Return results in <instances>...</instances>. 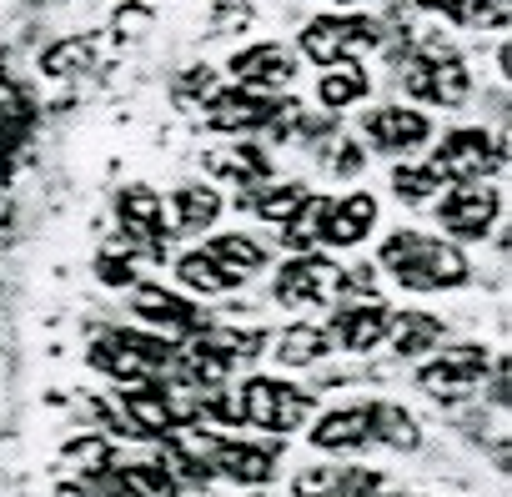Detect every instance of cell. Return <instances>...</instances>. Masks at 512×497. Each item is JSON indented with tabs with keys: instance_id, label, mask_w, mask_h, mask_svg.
Instances as JSON below:
<instances>
[{
	"instance_id": "6da1fadb",
	"label": "cell",
	"mask_w": 512,
	"mask_h": 497,
	"mask_svg": "<svg viewBox=\"0 0 512 497\" xmlns=\"http://www.w3.org/2000/svg\"><path fill=\"white\" fill-rule=\"evenodd\" d=\"M377 262L402 292H457L472 277L457 246L442 236H427V231H392L382 241Z\"/></svg>"
},
{
	"instance_id": "7a4b0ae2",
	"label": "cell",
	"mask_w": 512,
	"mask_h": 497,
	"mask_svg": "<svg viewBox=\"0 0 512 497\" xmlns=\"http://www.w3.org/2000/svg\"><path fill=\"white\" fill-rule=\"evenodd\" d=\"M236 417L272 437H292L312 417V392L287 377H246L236 392Z\"/></svg>"
},
{
	"instance_id": "3957f363",
	"label": "cell",
	"mask_w": 512,
	"mask_h": 497,
	"mask_svg": "<svg viewBox=\"0 0 512 497\" xmlns=\"http://www.w3.org/2000/svg\"><path fill=\"white\" fill-rule=\"evenodd\" d=\"M171 357H176V337H151V332H111L106 327L91 342V367L126 387L151 382L161 367H171Z\"/></svg>"
},
{
	"instance_id": "277c9868",
	"label": "cell",
	"mask_w": 512,
	"mask_h": 497,
	"mask_svg": "<svg viewBox=\"0 0 512 497\" xmlns=\"http://www.w3.org/2000/svg\"><path fill=\"white\" fill-rule=\"evenodd\" d=\"M191 432H196L191 452L206 467V477H231V482H246V487L272 482V472H277V447L272 442L221 437V432H201V427H191Z\"/></svg>"
},
{
	"instance_id": "5b68a950",
	"label": "cell",
	"mask_w": 512,
	"mask_h": 497,
	"mask_svg": "<svg viewBox=\"0 0 512 497\" xmlns=\"http://www.w3.org/2000/svg\"><path fill=\"white\" fill-rule=\"evenodd\" d=\"M432 166L447 181H487L507 166V141L502 131H487V126H457L437 141Z\"/></svg>"
},
{
	"instance_id": "8992f818",
	"label": "cell",
	"mask_w": 512,
	"mask_h": 497,
	"mask_svg": "<svg viewBox=\"0 0 512 497\" xmlns=\"http://www.w3.org/2000/svg\"><path fill=\"white\" fill-rule=\"evenodd\" d=\"M402 86L407 96H417L422 106H462L467 101V66L452 46H422L407 56L402 66Z\"/></svg>"
},
{
	"instance_id": "52a82bcc",
	"label": "cell",
	"mask_w": 512,
	"mask_h": 497,
	"mask_svg": "<svg viewBox=\"0 0 512 497\" xmlns=\"http://www.w3.org/2000/svg\"><path fill=\"white\" fill-rule=\"evenodd\" d=\"M487 372H492V357L482 342H452L427 357V367L417 372V387L437 402H462L487 382Z\"/></svg>"
},
{
	"instance_id": "ba28073f",
	"label": "cell",
	"mask_w": 512,
	"mask_h": 497,
	"mask_svg": "<svg viewBox=\"0 0 512 497\" xmlns=\"http://www.w3.org/2000/svg\"><path fill=\"white\" fill-rule=\"evenodd\" d=\"M372 46H377V26L367 16H317L302 31V41H297V51L307 61H317V66L362 61V51H372Z\"/></svg>"
},
{
	"instance_id": "9c48e42d",
	"label": "cell",
	"mask_w": 512,
	"mask_h": 497,
	"mask_svg": "<svg viewBox=\"0 0 512 497\" xmlns=\"http://www.w3.org/2000/svg\"><path fill=\"white\" fill-rule=\"evenodd\" d=\"M277 302L282 307H327L342 297V272L322 257V252H297L277 267Z\"/></svg>"
},
{
	"instance_id": "30bf717a",
	"label": "cell",
	"mask_w": 512,
	"mask_h": 497,
	"mask_svg": "<svg viewBox=\"0 0 512 497\" xmlns=\"http://www.w3.org/2000/svg\"><path fill=\"white\" fill-rule=\"evenodd\" d=\"M282 111H287L282 96L256 91V86H221V91L206 96V121H211L216 131H231V136H241V131H267V126L282 121Z\"/></svg>"
},
{
	"instance_id": "8fae6325",
	"label": "cell",
	"mask_w": 512,
	"mask_h": 497,
	"mask_svg": "<svg viewBox=\"0 0 512 497\" xmlns=\"http://www.w3.org/2000/svg\"><path fill=\"white\" fill-rule=\"evenodd\" d=\"M497 211H502V196H497L487 181H452V191L437 196V221H442V231L457 236V241L487 236L492 221H497Z\"/></svg>"
},
{
	"instance_id": "7c38bea8",
	"label": "cell",
	"mask_w": 512,
	"mask_h": 497,
	"mask_svg": "<svg viewBox=\"0 0 512 497\" xmlns=\"http://www.w3.org/2000/svg\"><path fill=\"white\" fill-rule=\"evenodd\" d=\"M116 221L126 231V241H136L146 257H166V241H171V216L166 201L151 186H126L116 196Z\"/></svg>"
},
{
	"instance_id": "4fadbf2b",
	"label": "cell",
	"mask_w": 512,
	"mask_h": 497,
	"mask_svg": "<svg viewBox=\"0 0 512 497\" xmlns=\"http://www.w3.org/2000/svg\"><path fill=\"white\" fill-rule=\"evenodd\" d=\"M362 141L372 151H387V156L422 151L432 141V121L422 111H407V106H377L362 116Z\"/></svg>"
},
{
	"instance_id": "5bb4252c",
	"label": "cell",
	"mask_w": 512,
	"mask_h": 497,
	"mask_svg": "<svg viewBox=\"0 0 512 497\" xmlns=\"http://www.w3.org/2000/svg\"><path fill=\"white\" fill-rule=\"evenodd\" d=\"M367 442H377V402L332 407L312 422V447H322V452H357Z\"/></svg>"
},
{
	"instance_id": "9a60e30c",
	"label": "cell",
	"mask_w": 512,
	"mask_h": 497,
	"mask_svg": "<svg viewBox=\"0 0 512 497\" xmlns=\"http://www.w3.org/2000/svg\"><path fill=\"white\" fill-rule=\"evenodd\" d=\"M181 482L166 472V462H111L96 472V497H176Z\"/></svg>"
},
{
	"instance_id": "2e32d148",
	"label": "cell",
	"mask_w": 512,
	"mask_h": 497,
	"mask_svg": "<svg viewBox=\"0 0 512 497\" xmlns=\"http://www.w3.org/2000/svg\"><path fill=\"white\" fill-rule=\"evenodd\" d=\"M387 322H392V312H387V302H352V307H342L337 317H332V327H327V337H332V347H347V352H372V347H382L387 342Z\"/></svg>"
},
{
	"instance_id": "e0dca14e",
	"label": "cell",
	"mask_w": 512,
	"mask_h": 497,
	"mask_svg": "<svg viewBox=\"0 0 512 497\" xmlns=\"http://www.w3.org/2000/svg\"><path fill=\"white\" fill-rule=\"evenodd\" d=\"M231 76L236 86H256V91H277L297 76V56L277 41H262V46H246V51H231Z\"/></svg>"
},
{
	"instance_id": "ac0fdd59",
	"label": "cell",
	"mask_w": 512,
	"mask_h": 497,
	"mask_svg": "<svg viewBox=\"0 0 512 497\" xmlns=\"http://www.w3.org/2000/svg\"><path fill=\"white\" fill-rule=\"evenodd\" d=\"M382 487L377 467H307L292 482V497H372Z\"/></svg>"
},
{
	"instance_id": "d6986e66",
	"label": "cell",
	"mask_w": 512,
	"mask_h": 497,
	"mask_svg": "<svg viewBox=\"0 0 512 497\" xmlns=\"http://www.w3.org/2000/svg\"><path fill=\"white\" fill-rule=\"evenodd\" d=\"M377 226V201L367 191H352L342 201H327L322 216V246H357L367 241V231Z\"/></svg>"
},
{
	"instance_id": "ffe728a7",
	"label": "cell",
	"mask_w": 512,
	"mask_h": 497,
	"mask_svg": "<svg viewBox=\"0 0 512 497\" xmlns=\"http://www.w3.org/2000/svg\"><path fill=\"white\" fill-rule=\"evenodd\" d=\"M131 307H136V317L156 322V327H161V332H171V337H196V332H201V307H196V302H186V297H176V292L136 287Z\"/></svg>"
},
{
	"instance_id": "44dd1931",
	"label": "cell",
	"mask_w": 512,
	"mask_h": 497,
	"mask_svg": "<svg viewBox=\"0 0 512 497\" xmlns=\"http://www.w3.org/2000/svg\"><path fill=\"white\" fill-rule=\"evenodd\" d=\"M442 337H447V327L432 317V312H397L392 322H387V342L397 347V357H427V352H437L442 347Z\"/></svg>"
},
{
	"instance_id": "7402d4cb",
	"label": "cell",
	"mask_w": 512,
	"mask_h": 497,
	"mask_svg": "<svg viewBox=\"0 0 512 497\" xmlns=\"http://www.w3.org/2000/svg\"><path fill=\"white\" fill-rule=\"evenodd\" d=\"M367 91H372V76H367L362 61H332V66H322L317 101H322L327 111H347V106H357Z\"/></svg>"
},
{
	"instance_id": "603a6c76",
	"label": "cell",
	"mask_w": 512,
	"mask_h": 497,
	"mask_svg": "<svg viewBox=\"0 0 512 497\" xmlns=\"http://www.w3.org/2000/svg\"><path fill=\"white\" fill-rule=\"evenodd\" d=\"M201 252H206V257H211V262H216V267H221V272H226L236 287H241L251 272H262V267H267V252H262V246H256L251 236H236V231L211 236V241L201 246Z\"/></svg>"
},
{
	"instance_id": "cb8c5ba5",
	"label": "cell",
	"mask_w": 512,
	"mask_h": 497,
	"mask_svg": "<svg viewBox=\"0 0 512 497\" xmlns=\"http://www.w3.org/2000/svg\"><path fill=\"white\" fill-rule=\"evenodd\" d=\"M166 216H171V236H176V231H181V236L206 231V226L221 216V196H216L211 186H196V181H191V186H181V191L171 196V211H166Z\"/></svg>"
},
{
	"instance_id": "d4e9b609",
	"label": "cell",
	"mask_w": 512,
	"mask_h": 497,
	"mask_svg": "<svg viewBox=\"0 0 512 497\" xmlns=\"http://www.w3.org/2000/svg\"><path fill=\"white\" fill-rule=\"evenodd\" d=\"M211 171L221 181H236L241 191H256V186H267L272 181V161L256 151V146H226L211 156Z\"/></svg>"
},
{
	"instance_id": "484cf974",
	"label": "cell",
	"mask_w": 512,
	"mask_h": 497,
	"mask_svg": "<svg viewBox=\"0 0 512 497\" xmlns=\"http://www.w3.org/2000/svg\"><path fill=\"white\" fill-rule=\"evenodd\" d=\"M312 191L302 186V181H267V186H256V191H241V206H251L262 221H287L302 201H307Z\"/></svg>"
},
{
	"instance_id": "4316f807",
	"label": "cell",
	"mask_w": 512,
	"mask_h": 497,
	"mask_svg": "<svg viewBox=\"0 0 512 497\" xmlns=\"http://www.w3.org/2000/svg\"><path fill=\"white\" fill-rule=\"evenodd\" d=\"M327 352H332V337H327V327H317V322H297V327H287L282 342H277L282 367H312V362H322Z\"/></svg>"
},
{
	"instance_id": "83f0119b",
	"label": "cell",
	"mask_w": 512,
	"mask_h": 497,
	"mask_svg": "<svg viewBox=\"0 0 512 497\" xmlns=\"http://www.w3.org/2000/svg\"><path fill=\"white\" fill-rule=\"evenodd\" d=\"M176 282L186 287V292H196V297H221V292H231L236 282L201 252V246H196V252H186L181 262H176Z\"/></svg>"
},
{
	"instance_id": "f1b7e54d",
	"label": "cell",
	"mask_w": 512,
	"mask_h": 497,
	"mask_svg": "<svg viewBox=\"0 0 512 497\" xmlns=\"http://www.w3.org/2000/svg\"><path fill=\"white\" fill-rule=\"evenodd\" d=\"M442 186H447V176H442L432 161H422V166H397V171H392V191H397L402 201H432V196H442Z\"/></svg>"
},
{
	"instance_id": "f546056e",
	"label": "cell",
	"mask_w": 512,
	"mask_h": 497,
	"mask_svg": "<svg viewBox=\"0 0 512 497\" xmlns=\"http://www.w3.org/2000/svg\"><path fill=\"white\" fill-rule=\"evenodd\" d=\"M377 442H387V447H397V452H412V447L422 442V432H417V422H412L402 407L377 402Z\"/></svg>"
},
{
	"instance_id": "4dcf8cb0",
	"label": "cell",
	"mask_w": 512,
	"mask_h": 497,
	"mask_svg": "<svg viewBox=\"0 0 512 497\" xmlns=\"http://www.w3.org/2000/svg\"><path fill=\"white\" fill-rule=\"evenodd\" d=\"M322 161H327L332 176H357V171H362V146H357L347 131H332V136L322 141Z\"/></svg>"
},
{
	"instance_id": "1f68e13d",
	"label": "cell",
	"mask_w": 512,
	"mask_h": 497,
	"mask_svg": "<svg viewBox=\"0 0 512 497\" xmlns=\"http://www.w3.org/2000/svg\"><path fill=\"white\" fill-rule=\"evenodd\" d=\"M417 11H427V16H442V21L462 26V0H417Z\"/></svg>"
},
{
	"instance_id": "d6a6232c",
	"label": "cell",
	"mask_w": 512,
	"mask_h": 497,
	"mask_svg": "<svg viewBox=\"0 0 512 497\" xmlns=\"http://www.w3.org/2000/svg\"><path fill=\"white\" fill-rule=\"evenodd\" d=\"M372 497H422V492H372Z\"/></svg>"
},
{
	"instance_id": "836d02e7",
	"label": "cell",
	"mask_w": 512,
	"mask_h": 497,
	"mask_svg": "<svg viewBox=\"0 0 512 497\" xmlns=\"http://www.w3.org/2000/svg\"><path fill=\"white\" fill-rule=\"evenodd\" d=\"M337 6H357V0H337Z\"/></svg>"
}]
</instances>
